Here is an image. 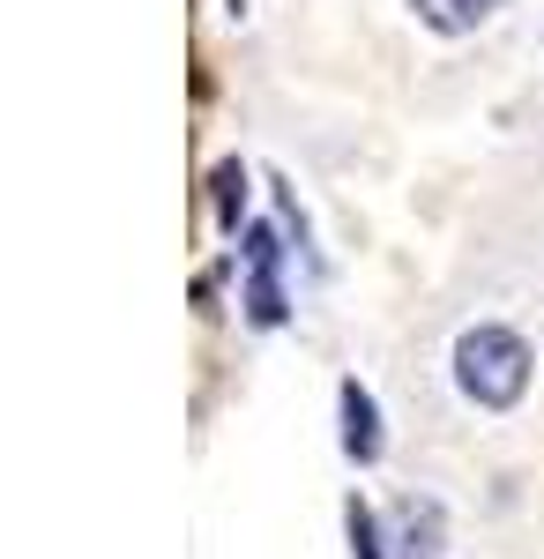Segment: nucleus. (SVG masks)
Wrapping results in <instances>:
<instances>
[{
	"label": "nucleus",
	"mask_w": 544,
	"mask_h": 559,
	"mask_svg": "<svg viewBox=\"0 0 544 559\" xmlns=\"http://www.w3.org/2000/svg\"><path fill=\"white\" fill-rule=\"evenodd\" d=\"M351 545H358V559H380V537H374V508H366V500H351Z\"/></svg>",
	"instance_id": "0eeeda50"
},
{
	"label": "nucleus",
	"mask_w": 544,
	"mask_h": 559,
	"mask_svg": "<svg viewBox=\"0 0 544 559\" xmlns=\"http://www.w3.org/2000/svg\"><path fill=\"white\" fill-rule=\"evenodd\" d=\"M440 545H448L440 500H403L395 508V559H440Z\"/></svg>",
	"instance_id": "7ed1b4c3"
},
{
	"label": "nucleus",
	"mask_w": 544,
	"mask_h": 559,
	"mask_svg": "<svg viewBox=\"0 0 544 559\" xmlns=\"http://www.w3.org/2000/svg\"><path fill=\"white\" fill-rule=\"evenodd\" d=\"M276 231H247V321L253 329H276L284 321V284H276Z\"/></svg>",
	"instance_id": "f03ea898"
},
{
	"label": "nucleus",
	"mask_w": 544,
	"mask_h": 559,
	"mask_svg": "<svg viewBox=\"0 0 544 559\" xmlns=\"http://www.w3.org/2000/svg\"><path fill=\"white\" fill-rule=\"evenodd\" d=\"M411 8H418L425 31H440V38H462V31H477L493 15V0H411Z\"/></svg>",
	"instance_id": "39448f33"
},
{
	"label": "nucleus",
	"mask_w": 544,
	"mask_h": 559,
	"mask_svg": "<svg viewBox=\"0 0 544 559\" xmlns=\"http://www.w3.org/2000/svg\"><path fill=\"white\" fill-rule=\"evenodd\" d=\"M343 455L351 463H374L380 455V411L358 381H343Z\"/></svg>",
	"instance_id": "20e7f679"
},
{
	"label": "nucleus",
	"mask_w": 544,
	"mask_h": 559,
	"mask_svg": "<svg viewBox=\"0 0 544 559\" xmlns=\"http://www.w3.org/2000/svg\"><path fill=\"white\" fill-rule=\"evenodd\" d=\"M456 381L477 411H507L530 388V344L515 329H500V321H477V329L456 336Z\"/></svg>",
	"instance_id": "f257e3e1"
},
{
	"label": "nucleus",
	"mask_w": 544,
	"mask_h": 559,
	"mask_svg": "<svg viewBox=\"0 0 544 559\" xmlns=\"http://www.w3.org/2000/svg\"><path fill=\"white\" fill-rule=\"evenodd\" d=\"M239 210H247V165L232 157V165H216V224L239 231Z\"/></svg>",
	"instance_id": "423d86ee"
}]
</instances>
